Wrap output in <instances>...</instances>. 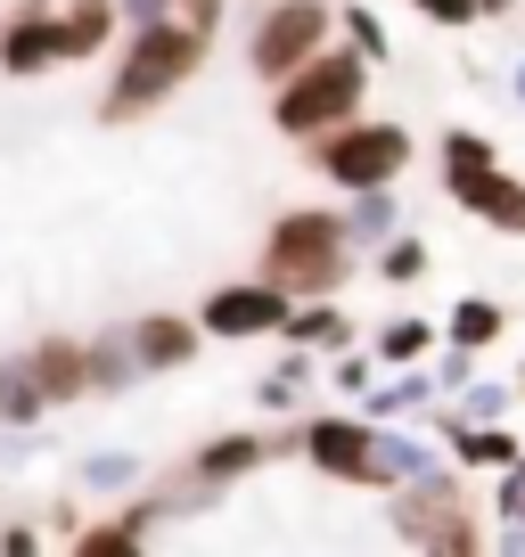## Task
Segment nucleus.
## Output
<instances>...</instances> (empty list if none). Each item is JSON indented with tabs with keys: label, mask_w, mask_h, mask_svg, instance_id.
Instances as JSON below:
<instances>
[{
	"label": "nucleus",
	"mask_w": 525,
	"mask_h": 557,
	"mask_svg": "<svg viewBox=\"0 0 525 557\" xmlns=\"http://www.w3.org/2000/svg\"><path fill=\"white\" fill-rule=\"evenodd\" d=\"M213 34L190 17H157V25H132V41L115 50V74L99 90V123H141V115H164L173 90H190V74L206 66Z\"/></svg>",
	"instance_id": "obj_1"
},
{
	"label": "nucleus",
	"mask_w": 525,
	"mask_h": 557,
	"mask_svg": "<svg viewBox=\"0 0 525 557\" xmlns=\"http://www.w3.org/2000/svg\"><path fill=\"white\" fill-rule=\"evenodd\" d=\"M353 262H362V246H353L345 206H288L280 222L262 230V246H255V271L271 278V287H288L296 304L337 296V287L353 278Z\"/></svg>",
	"instance_id": "obj_2"
},
{
	"label": "nucleus",
	"mask_w": 525,
	"mask_h": 557,
	"mask_svg": "<svg viewBox=\"0 0 525 557\" xmlns=\"http://www.w3.org/2000/svg\"><path fill=\"white\" fill-rule=\"evenodd\" d=\"M460 475L468 468L443 459V468L394 484L386 492V533L403 541V549H427V557H476L485 549V508H476V492Z\"/></svg>",
	"instance_id": "obj_3"
},
{
	"label": "nucleus",
	"mask_w": 525,
	"mask_h": 557,
	"mask_svg": "<svg viewBox=\"0 0 525 557\" xmlns=\"http://www.w3.org/2000/svg\"><path fill=\"white\" fill-rule=\"evenodd\" d=\"M369 58L353 50H320L313 66H296L280 90H271V132L280 139H320V132H337V123H353L369 107Z\"/></svg>",
	"instance_id": "obj_4"
},
{
	"label": "nucleus",
	"mask_w": 525,
	"mask_h": 557,
	"mask_svg": "<svg viewBox=\"0 0 525 557\" xmlns=\"http://www.w3.org/2000/svg\"><path fill=\"white\" fill-rule=\"evenodd\" d=\"M304 157H313V173L337 181V189H386V181H403V173H411L419 139H411L394 115H369V107H362L353 123H337V132L304 139Z\"/></svg>",
	"instance_id": "obj_5"
},
{
	"label": "nucleus",
	"mask_w": 525,
	"mask_h": 557,
	"mask_svg": "<svg viewBox=\"0 0 525 557\" xmlns=\"http://www.w3.org/2000/svg\"><path fill=\"white\" fill-rule=\"evenodd\" d=\"M337 41V0H262L246 25V74L262 90H280L296 66H313Z\"/></svg>",
	"instance_id": "obj_6"
},
{
	"label": "nucleus",
	"mask_w": 525,
	"mask_h": 557,
	"mask_svg": "<svg viewBox=\"0 0 525 557\" xmlns=\"http://www.w3.org/2000/svg\"><path fill=\"white\" fill-rule=\"evenodd\" d=\"M304 459H313L329 484H362V492H386L378 475V418L353 401V410H313L304 418Z\"/></svg>",
	"instance_id": "obj_7"
},
{
	"label": "nucleus",
	"mask_w": 525,
	"mask_h": 557,
	"mask_svg": "<svg viewBox=\"0 0 525 557\" xmlns=\"http://www.w3.org/2000/svg\"><path fill=\"white\" fill-rule=\"evenodd\" d=\"M288 312H296V296L288 287H271V278H222V287H206V304H197V320H206L213 345H255V336H280Z\"/></svg>",
	"instance_id": "obj_8"
},
{
	"label": "nucleus",
	"mask_w": 525,
	"mask_h": 557,
	"mask_svg": "<svg viewBox=\"0 0 525 557\" xmlns=\"http://www.w3.org/2000/svg\"><path fill=\"white\" fill-rule=\"evenodd\" d=\"M50 66H74L66 9H50V0H17V9L0 17V74L34 83V74H50Z\"/></svg>",
	"instance_id": "obj_9"
},
{
	"label": "nucleus",
	"mask_w": 525,
	"mask_h": 557,
	"mask_svg": "<svg viewBox=\"0 0 525 557\" xmlns=\"http://www.w3.org/2000/svg\"><path fill=\"white\" fill-rule=\"evenodd\" d=\"M443 197H452L468 222L501 230V238H525V181L509 164H485V173H443Z\"/></svg>",
	"instance_id": "obj_10"
},
{
	"label": "nucleus",
	"mask_w": 525,
	"mask_h": 557,
	"mask_svg": "<svg viewBox=\"0 0 525 557\" xmlns=\"http://www.w3.org/2000/svg\"><path fill=\"white\" fill-rule=\"evenodd\" d=\"M17 369L50 394V410L90 401V336H34V345L17 352Z\"/></svg>",
	"instance_id": "obj_11"
},
{
	"label": "nucleus",
	"mask_w": 525,
	"mask_h": 557,
	"mask_svg": "<svg viewBox=\"0 0 525 557\" xmlns=\"http://www.w3.org/2000/svg\"><path fill=\"white\" fill-rule=\"evenodd\" d=\"M132 345H141L148 377H164V369H190L197 361L206 320H197V312H141V320H132Z\"/></svg>",
	"instance_id": "obj_12"
},
{
	"label": "nucleus",
	"mask_w": 525,
	"mask_h": 557,
	"mask_svg": "<svg viewBox=\"0 0 525 557\" xmlns=\"http://www.w3.org/2000/svg\"><path fill=\"white\" fill-rule=\"evenodd\" d=\"M452 451H436V426H411V418H386L378 426V475H386V492L394 484H411V475H427V468H443Z\"/></svg>",
	"instance_id": "obj_13"
},
{
	"label": "nucleus",
	"mask_w": 525,
	"mask_h": 557,
	"mask_svg": "<svg viewBox=\"0 0 525 557\" xmlns=\"http://www.w3.org/2000/svg\"><path fill=\"white\" fill-rule=\"evenodd\" d=\"M436 401H443L436 369H427V361H411V369H386V377H378V385L362 394V410H369V418L386 426V418H427Z\"/></svg>",
	"instance_id": "obj_14"
},
{
	"label": "nucleus",
	"mask_w": 525,
	"mask_h": 557,
	"mask_svg": "<svg viewBox=\"0 0 525 557\" xmlns=\"http://www.w3.org/2000/svg\"><path fill=\"white\" fill-rule=\"evenodd\" d=\"M320 369H329V352H304V345H288V361H271V369L255 377V401H262L271 418H296V410H304V394L320 385Z\"/></svg>",
	"instance_id": "obj_15"
},
{
	"label": "nucleus",
	"mask_w": 525,
	"mask_h": 557,
	"mask_svg": "<svg viewBox=\"0 0 525 557\" xmlns=\"http://www.w3.org/2000/svg\"><path fill=\"white\" fill-rule=\"evenodd\" d=\"M148 541H157V533H148V524L115 500L107 517H83V524H74V541H66V549H74V557H141Z\"/></svg>",
	"instance_id": "obj_16"
},
{
	"label": "nucleus",
	"mask_w": 525,
	"mask_h": 557,
	"mask_svg": "<svg viewBox=\"0 0 525 557\" xmlns=\"http://www.w3.org/2000/svg\"><path fill=\"white\" fill-rule=\"evenodd\" d=\"M141 377H148V361H141V345H132V320L90 336V394H132Z\"/></svg>",
	"instance_id": "obj_17"
},
{
	"label": "nucleus",
	"mask_w": 525,
	"mask_h": 557,
	"mask_svg": "<svg viewBox=\"0 0 525 557\" xmlns=\"http://www.w3.org/2000/svg\"><path fill=\"white\" fill-rule=\"evenodd\" d=\"M280 345H304V352H337V345H353V312H345L337 296H313V304H296V312H288Z\"/></svg>",
	"instance_id": "obj_18"
},
{
	"label": "nucleus",
	"mask_w": 525,
	"mask_h": 557,
	"mask_svg": "<svg viewBox=\"0 0 525 557\" xmlns=\"http://www.w3.org/2000/svg\"><path fill=\"white\" fill-rule=\"evenodd\" d=\"M345 222H353V246H386L403 230V181H386V189H345Z\"/></svg>",
	"instance_id": "obj_19"
},
{
	"label": "nucleus",
	"mask_w": 525,
	"mask_h": 557,
	"mask_svg": "<svg viewBox=\"0 0 525 557\" xmlns=\"http://www.w3.org/2000/svg\"><path fill=\"white\" fill-rule=\"evenodd\" d=\"M436 345H443V320H427V312H394L378 336H369V352H378L386 369H411V361H436Z\"/></svg>",
	"instance_id": "obj_20"
},
{
	"label": "nucleus",
	"mask_w": 525,
	"mask_h": 557,
	"mask_svg": "<svg viewBox=\"0 0 525 557\" xmlns=\"http://www.w3.org/2000/svg\"><path fill=\"white\" fill-rule=\"evenodd\" d=\"M369 271H378L386 287H419V278L436 271V246H427L419 230H394L386 246H369Z\"/></svg>",
	"instance_id": "obj_21"
},
{
	"label": "nucleus",
	"mask_w": 525,
	"mask_h": 557,
	"mask_svg": "<svg viewBox=\"0 0 525 557\" xmlns=\"http://www.w3.org/2000/svg\"><path fill=\"white\" fill-rule=\"evenodd\" d=\"M443 336H452V345L492 352V345L509 336V304H492V296H460L452 312H443Z\"/></svg>",
	"instance_id": "obj_22"
},
{
	"label": "nucleus",
	"mask_w": 525,
	"mask_h": 557,
	"mask_svg": "<svg viewBox=\"0 0 525 557\" xmlns=\"http://www.w3.org/2000/svg\"><path fill=\"white\" fill-rule=\"evenodd\" d=\"M123 25V0H66V34H74V66L83 58H99L107 41H115Z\"/></svg>",
	"instance_id": "obj_23"
},
{
	"label": "nucleus",
	"mask_w": 525,
	"mask_h": 557,
	"mask_svg": "<svg viewBox=\"0 0 525 557\" xmlns=\"http://www.w3.org/2000/svg\"><path fill=\"white\" fill-rule=\"evenodd\" d=\"M378 377H386V361H378L369 345H337V352H329V369H320V385H329V394H345V401H362Z\"/></svg>",
	"instance_id": "obj_24"
},
{
	"label": "nucleus",
	"mask_w": 525,
	"mask_h": 557,
	"mask_svg": "<svg viewBox=\"0 0 525 557\" xmlns=\"http://www.w3.org/2000/svg\"><path fill=\"white\" fill-rule=\"evenodd\" d=\"M337 34H345L369 66H386V58H394V34H386V17L369 9V0H345V9H337Z\"/></svg>",
	"instance_id": "obj_25"
},
{
	"label": "nucleus",
	"mask_w": 525,
	"mask_h": 557,
	"mask_svg": "<svg viewBox=\"0 0 525 557\" xmlns=\"http://www.w3.org/2000/svg\"><path fill=\"white\" fill-rule=\"evenodd\" d=\"M123 17H132V25H157V17H190V25H206V34H222L230 0H123Z\"/></svg>",
	"instance_id": "obj_26"
},
{
	"label": "nucleus",
	"mask_w": 525,
	"mask_h": 557,
	"mask_svg": "<svg viewBox=\"0 0 525 557\" xmlns=\"http://www.w3.org/2000/svg\"><path fill=\"white\" fill-rule=\"evenodd\" d=\"M485 164H501V148H492L485 132H468V123L436 139V173H485Z\"/></svg>",
	"instance_id": "obj_27"
},
{
	"label": "nucleus",
	"mask_w": 525,
	"mask_h": 557,
	"mask_svg": "<svg viewBox=\"0 0 525 557\" xmlns=\"http://www.w3.org/2000/svg\"><path fill=\"white\" fill-rule=\"evenodd\" d=\"M41 418H50V394H41V385L25 377L17 361H9V394H0V426H25V435H34Z\"/></svg>",
	"instance_id": "obj_28"
},
{
	"label": "nucleus",
	"mask_w": 525,
	"mask_h": 557,
	"mask_svg": "<svg viewBox=\"0 0 525 557\" xmlns=\"http://www.w3.org/2000/svg\"><path fill=\"white\" fill-rule=\"evenodd\" d=\"M460 418H476V426H492V418H509V401H517V385H501V377H476V385H460V394H443Z\"/></svg>",
	"instance_id": "obj_29"
},
{
	"label": "nucleus",
	"mask_w": 525,
	"mask_h": 557,
	"mask_svg": "<svg viewBox=\"0 0 525 557\" xmlns=\"http://www.w3.org/2000/svg\"><path fill=\"white\" fill-rule=\"evenodd\" d=\"M83 484L99 492V500H115V492L141 484V459H132V451H90V459H83Z\"/></svg>",
	"instance_id": "obj_30"
},
{
	"label": "nucleus",
	"mask_w": 525,
	"mask_h": 557,
	"mask_svg": "<svg viewBox=\"0 0 525 557\" xmlns=\"http://www.w3.org/2000/svg\"><path fill=\"white\" fill-rule=\"evenodd\" d=\"M427 369H436V385H443V394H460V385H476V377H485V352H476V345H452V336H443Z\"/></svg>",
	"instance_id": "obj_31"
},
{
	"label": "nucleus",
	"mask_w": 525,
	"mask_h": 557,
	"mask_svg": "<svg viewBox=\"0 0 525 557\" xmlns=\"http://www.w3.org/2000/svg\"><path fill=\"white\" fill-rule=\"evenodd\" d=\"M492 524H525V451L492 475Z\"/></svg>",
	"instance_id": "obj_32"
},
{
	"label": "nucleus",
	"mask_w": 525,
	"mask_h": 557,
	"mask_svg": "<svg viewBox=\"0 0 525 557\" xmlns=\"http://www.w3.org/2000/svg\"><path fill=\"white\" fill-rule=\"evenodd\" d=\"M411 9H419L436 34H468V25L485 17V0H411Z\"/></svg>",
	"instance_id": "obj_33"
},
{
	"label": "nucleus",
	"mask_w": 525,
	"mask_h": 557,
	"mask_svg": "<svg viewBox=\"0 0 525 557\" xmlns=\"http://www.w3.org/2000/svg\"><path fill=\"white\" fill-rule=\"evenodd\" d=\"M41 549V524L34 517H9V524H0V557H34Z\"/></svg>",
	"instance_id": "obj_34"
},
{
	"label": "nucleus",
	"mask_w": 525,
	"mask_h": 557,
	"mask_svg": "<svg viewBox=\"0 0 525 557\" xmlns=\"http://www.w3.org/2000/svg\"><path fill=\"white\" fill-rule=\"evenodd\" d=\"M509 90H517V107H525V58H517V66H509Z\"/></svg>",
	"instance_id": "obj_35"
},
{
	"label": "nucleus",
	"mask_w": 525,
	"mask_h": 557,
	"mask_svg": "<svg viewBox=\"0 0 525 557\" xmlns=\"http://www.w3.org/2000/svg\"><path fill=\"white\" fill-rule=\"evenodd\" d=\"M509 9H525V0H485V17H509Z\"/></svg>",
	"instance_id": "obj_36"
},
{
	"label": "nucleus",
	"mask_w": 525,
	"mask_h": 557,
	"mask_svg": "<svg viewBox=\"0 0 525 557\" xmlns=\"http://www.w3.org/2000/svg\"><path fill=\"white\" fill-rule=\"evenodd\" d=\"M509 385H517V394H525V369H517V377H509Z\"/></svg>",
	"instance_id": "obj_37"
},
{
	"label": "nucleus",
	"mask_w": 525,
	"mask_h": 557,
	"mask_svg": "<svg viewBox=\"0 0 525 557\" xmlns=\"http://www.w3.org/2000/svg\"><path fill=\"white\" fill-rule=\"evenodd\" d=\"M0 394H9V369H0Z\"/></svg>",
	"instance_id": "obj_38"
},
{
	"label": "nucleus",
	"mask_w": 525,
	"mask_h": 557,
	"mask_svg": "<svg viewBox=\"0 0 525 557\" xmlns=\"http://www.w3.org/2000/svg\"><path fill=\"white\" fill-rule=\"evenodd\" d=\"M255 9H262V0H255Z\"/></svg>",
	"instance_id": "obj_39"
}]
</instances>
